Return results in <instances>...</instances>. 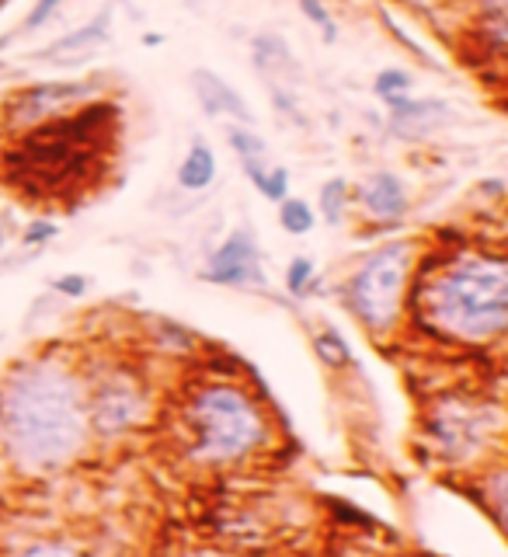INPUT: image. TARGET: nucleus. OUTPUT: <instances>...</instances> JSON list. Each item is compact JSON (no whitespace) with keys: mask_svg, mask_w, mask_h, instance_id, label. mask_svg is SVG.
Masks as SVG:
<instances>
[{"mask_svg":"<svg viewBox=\"0 0 508 557\" xmlns=\"http://www.w3.org/2000/svg\"><path fill=\"white\" fill-rule=\"evenodd\" d=\"M408 318L443 345H498L508 331V258L501 244L418 251Z\"/></svg>","mask_w":508,"mask_h":557,"instance_id":"f257e3e1","label":"nucleus"},{"mask_svg":"<svg viewBox=\"0 0 508 557\" xmlns=\"http://www.w3.org/2000/svg\"><path fill=\"white\" fill-rule=\"evenodd\" d=\"M0 446L25 474H49L91 446L84 373L57 356H32L0 376Z\"/></svg>","mask_w":508,"mask_h":557,"instance_id":"f03ea898","label":"nucleus"},{"mask_svg":"<svg viewBox=\"0 0 508 557\" xmlns=\"http://www.w3.org/2000/svg\"><path fill=\"white\" fill-rule=\"evenodd\" d=\"M119 104L91 98L77 104L42 126L11 136V150L0 157L4 161V178L14 182L25 196H66V191H84L95 178V168L112 147L119 126Z\"/></svg>","mask_w":508,"mask_h":557,"instance_id":"7ed1b4c3","label":"nucleus"},{"mask_svg":"<svg viewBox=\"0 0 508 557\" xmlns=\"http://www.w3.org/2000/svg\"><path fill=\"white\" fill-rule=\"evenodd\" d=\"M188 457L202 467H234L258 457L272 440V425L251 391L234 380H209L188 394L182 408Z\"/></svg>","mask_w":508,"mask_h":557,"instance_id":"20e7f679","label":"nucleus"},{"mask_svg":"<svg viewBox=\"0 0 508 557\" xmlns=\"http://www.w3.org/2000/svg\"><path fill=\"white\" fill-rule=\"evenodd\" d=\"M418 251H422V240L387 237L365 248L342 278L338 296L345 310L376 342H387L408 318V293Z\"/></svg>","mask_w":508,"mask_h":557,"instance_id":"39448f33","label":"nucleus"},{"mask_svg":"<svg viewBox=\"0 0 508 557\" xmlns=\"http://www.w3.org/2000/svg\"><path fill=\"white\" fill-rule=\"evenodd\" d=\"M84 397L87 425H91V435H101V440H119V435L144 429L153 405L150 383L129 366H109L95 376H84Z\"/></svg>","mask_w":508,"mask_h":557,"instance_id":"423d86ee","label":"nucleus"},{"mask_svg":"<svg viewBox=\"0 0 508 557\" xmlns=\"http://www.w3.org/2000/svg\"><path fill=\"white\" fill-rule=\"evenodd\" d=\"M98 98L95 81H39L17 91L4 101V133L17 136L25 129L42 126L66 112H74L77 104Z\"/></svg>","mask_w":508,"mask_h":557,"instance_id":"0eeeda50","label":"nucleus"},{"mask_svg":"<svg viewBox=\"0 0 508 557\" xmlns=\"http://www.w3.org/2000/svg\"><path fill=\"white\" fill-rule=\"evenodd\" d=\"M425 432L435 440L439 453L453 463L474 460L484 449V435H487V422H484V408L467 405L460 397H443L425 418Z\"/></svg>","mask_w":508,"mask_h":557,"instance_id":"6e6552de","label":"nucleus"},{"mask_svg":"<svg viewBox=\"0 0 508 557\" xmlns=\"http://www.w3.org/2000/svg\"><path fill=\"white\" fill-rule=\"evenodd\" d=\"M199 275L206 283L226 289H269L265 251H261L251 231L226 234L213 248V255L206 258V269Z\"/></svg>","mask_w":508,"mask_h":557,"instance_id":"1a4fd4ad","label":"nucleus"},{"mask_svg":"<svg viewBox=\"0 0 508 557\" xmlns=\"http://www.w3.org/2000/svg\"><path fill=\"white\" fill-rule=\"evenodd\" d=\"M352 206L359 209L362 220H370L373 226H391L405 223L411 213V191L405 178H397L394 171H373L352 188Z\"/></svg>","mask_w":508,"mask_h":557,"instance_id":"9d476101","label":"nucleus"},{"mask_svg":"<svg viewBox=\"0 0 508 557\" xmlns=\"http://www.w3.org/2000/svg\"><path fill=\"white\" fill-rule=\"evenodd\" d=\"M391 112V133L397 139H429L439 129H446L457 112H453V104L443 101V98H394L387 104Z\"/></svg>","mask_w":508,"mask_h":557,"instance_id":"9b49d317","label":"nucleus"},{"mask_svg":"<svg viewBox=\"0 0 508 557\" xmlns=\"http://www.w3.org/2000/svg\"><path fill=\"white\" fill-rule=\"evenodd\" d=\"M112 35V8L98 11L91 22H84L80 28L60 35V39H52L46 49L35 52V60H46V63H77V60H87L91 52H98L104 42H109Z\"/></svg>","mask_w":508,"mask_h":557,"instance_id":"f8f14e48","label":"nucleus"},{"mask_svg":"<svg viewBox=\"0 0 508 557\" xmlns=\"http://www.w3.org/2000/svg\"><path fill=\"white\" fill-rule=\"evenodd\" d=\"M191 87H196V98L206 115H213V119L226 115V119L240 122V126L255 122V112H251V104L244 101V95L237 87L226 84L220 74H213V70H191Z\"/></svg>","mask_w":508,"mask_h":557,"instance_id":"ddd939ff","label":"nucleus"},{"mask_svg":"<svg viewBox=\"0 0 508 557\" xmlns=\"http://www.w3.org/2000/svg\"><path fill=\"white\" fill-rule=\"evenodd\" d=\"M251 60L255 66L261 70L265 77H289V81H300L303 70H300V60L293 57V49L286 46V39H278V35L265 32V35H255L251 42Z\"/></svg>","mask_w":508,"mask_h":557,"instance_id":"4468645a","label":"nucleus"},{"mask_svg":"<svg viewBox=\"0 0 508 557\" xmlns=\"http://www.w3.org/2000/svg\"><path fill=\"white\" fill-rule=\"evenodd\" d=\"M216 171H220V164H216L213 147H209L202 136H196V139H191L188 153H185V161L178 164V174H174V182H178L182 191H191V196H196V191L213 188Z\"/></svg>","mask_w":508,"mask_h":557,"instance_id":"2eb2a0df","label":"nucleus"},{"mask_svg":"<svg viewBox=\"0 0 508 557\" xmlns=\"http://www.w3.org/2000/svg\"><path fill=\"white\" fill-rule=\"evenodd\" d=\"M313 213H318V220L327 223L331 231H338L348 220V213H352V185H348V178H327L318 191Z\"/></svg>","mask_w":508,"mask_h":557,"instance_id":"dca6fc26","label":"nucleus"},{"mask_svg":"<svg viewBox=\"0 0 508 557\" xmlns=\"http://www.w3.org/2000/svg\"><path fill=\"white\" fill-rule=\"evenodd\" d=\"M240 168H244V174H248V182L269 202H283L289 196V171L286 168L269 164V161H244Z\"/></svg>","mask_w":508,"mask_h":557,"instance_id":"f3484780","label":"nucleus"},{"mask_svg":"<svg viewBox=\"0 0 508 557\" xmlns=\"http://www.w3.org/2000/svg\"><path fill=\"white\" fill-rule=\"evenodd\" d=\"M278 206V226L289 234V237H307L313 234V226H318V213H313V206L300 196H286Z\"/></svg>","mask_w":508,"mask_h":557,"instance_id":"a211bd4d","label":"nucleus"},{"mask_svg":"<svg viewBox=\"0 0 508 557\" xmlns=\"http://www.w3.org/2000/svg\"><path fill=\"white\" fill-rule=\"evenodd\" d=\"M313 352H318V359L327 370H348V366L356 362L352 348H348L338 327H321L318 335H313Z\"/></svg>","mask_w":508,"mask_h":557,"instance_id":"6ab92c4d","label":"nucleus"},{"mask_svg":"<svg viewBox=\"0 0 508 557\" xmlns=\"http://www.w3.org/2000/svg\"><path fill=\"white\" fill-rule=\"evenodd\" d=\"M286 293L293 300H307V296L318 289V261L307 258V255H296L293 261H286Z\"/></svg>","mask_w":508,"mask_h":557,"instance_id":"aec40b11","label":"nucleus"},{"mask_svg":"<svg viewBox=\"0 0 508 557\" xmlns=\"http://www.w3.org/2000/svg\"><path fill=\"white\" fill-rule=\"evenodd\" d=\"M411 87H414V77L408 74L405 66H387V70H380V74L373 77V95L383 104H391L394 98L411 95Z\"/></svg>","mask_w":508,"mask_h":557,"instance_id":"412c9836","label":"nucleus"},{"mask_svg":"<svg viewBox=\"0 0 508 557\" xmlns=\"http://www.w3.org/2000/svg\"><path fill=\"white\" fill-rule=\"evenodd\" d=\"M226 139H231V150L237 153V161H269V144L261 139L255 129L248 126H231L226 129Z\"/></svg>","mask_w":508,"mask_h":557,"instance_id":"4be33fe9","label":"nucleus"},{"mask_svg":"<svg viewBox=\"0 0 508 557\" xmlns=\"http://www.w3.org/2000/svg\"><path fill=\"white\" fill-rule=\"evenodd\" d=\"M300 11L307 22L324 35V42H335L338 39V25H335V14L327 11L324 0H300Z\"/></svg>","mask_w":508,"mask_h":557,"instance_id":"5701e85b","label":"nucleus"},{"mask_svg":"<svg viewBox=\"0 0 508 557\" xmlns=\"http://www.w3.org/2000/svg\"><path fill=\"white\" fill-rule=\"evenodd\" d=\"M57 237H60V223L52 216H35L22 231V244H25V248H35V251L46 248V244H52Z\"/></svg>","mask_w":508,"mask_h":557,"instance_id":"b1692460","label":"nucleus"},{"mask_svg":"<svg viewBox=\"0 0 508 557\" xmlns=\"http://www.w3.org/2000/svg\"><path fill=\"white\" fill-rule=\"evenodd\" d=\"M14 557H91V554L74 547V544H63V540H39V544H28L22 554H14Z\"/></svg>","mask_w":508,"mask_h":557,"instance_id":"393cba45","label":"nucleus"},{"mask_svg":"<svg viewBox=\"0 0 508 557\" xmlns=\"http://www.w3.org/2000/svg\"><path fill=\"white\" fill-rule=\"evenodd\" d=\"M52 289H57L63 300H80V296H87V289H91V278L84 272H63L52 278Z\"/></svg>","mask_w":508,"mask_h":557,"instance_id":"a878e982","label":"nucleus"},{"mask_svg":"<svg viewBox=\"0 0 508 557\" xmlns=\"http://www.w3.org/2000/svg\"><path fill=\"white\" fill-rule=\"evenodd\" d=\"M60 8H63V0H35L32 11H28V17H25L22 28H17V32H39L42 25H49L52 17H57Z\"/></svg>","mask_w":508,"mask_h":557,"instance_id":"bb28decb","label":"nucleus"},{"mask_svg":"<svg viewBox=\"0 0 508 557\" xmlns=\"http://www.w3.org/2000/svg\"><path fill=\"white\" fill-rule=\"evenodd\" d=\"M383 25H387V28H391V35H394V39H400V42H405V46H408V49L414 52V57H418V60H425V63H432V60H429V52H425L422 46H418V42H411V39H408V32H405V28H397V22H394V17H391L387 11H383Z\"/></svg>","mask_w":508,"mask_h":557,"instance_id":"cd10ccee","label":"nucleus"},{"mask_svg":"<svg viewBox=\"0 0 508 557\" xmlns=\"http://www.w3.org/2000/svg\"><path fill=\"white\" fill-rule=\"evenodd\" d=\"M144 46H164V35L161 32H147L144 35Z\"/></svg>","mask_w":508,"mask_h":557,"instance_id":"c85d7f7f","label":"nucleus"},{"mask_svg":"<svg viewBox=\"0 0 508 557\" xmlns=\"http://www.w3.org/2000/svg\"><path fill=\"white\" fill-rule=\"evenodd\" d=\"M185 557H231V554H223V550H191Z\"/></svg>","mask_w":508,"mask_h":557,"instance_id":"c756f323","label":"nucleus"},{"mask_svg":"<svg viewBox=\"0 0 508 557\" xmlns=\"http://www.w3.org/2000/svg\"><path fill=\"white\" fill-rule=\"evenodd\" d=\"M0 8H4V0H0Z\"/></svg>","mask_w":508,"mask_h":557,"instance_id":"7c9ffc66","label":"nucleus"}]
</instances>
